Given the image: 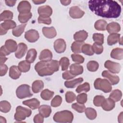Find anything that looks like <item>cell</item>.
<instances>
[{
    "label": "cell",
    "mask_w": 123,
    "mask_h": 123,
    "mask_svg": "<svg viewBox=\"0 0 123 123\" xmlns=\"http://www.w3.org/2000/svg\"><path fill=\"white\" fill-rule=\"evenodd\" d=\"M16 25L15 22L12 20H8L4 21L1 23L0 25V35H3L6 34L9 29L14 28Z\"/></svg>",
    "instance_id": "8"
},
{
    "label": "cell",
    "mask_w": 123,
    "mask_h": 123,
    "mask_svg": "<svg viewBox=\"0 0 123 123\" xmlns=\"http://www.w3.org/2000/svg\"><path fill=\"white\" fill-rule=\"evenodd\" d=\"M0 56H5L6 55H9L10 54V52L6 49L5 46H2L0 48Z\"/></svg>",
    "instance_id": "57"
},
{
    "label": "cell",
    "mask_w": 123,
    "mask_h": 123,
    "mask_svg": "<svg viewBox=\"0 0 123 123\" xmlns=\"http://www.w3.org/2000/svg\"><path fill=\"white\" fill-rule=\"evenodd\" d=\"M62 102V98L59 95L55 96L51 101V106L53 107H57L61 105Z\"/></svg>",
    "instance_id": "46"
},
{
    "label": "cell",
    "mask_w": 123,
    "mask_h": 123,
    "mask_svg": "<svg viewBox=\"0 0 123 123\" xmlns=\"http://www.w3.org/2000/svg\"><path fill=\"white\" fill-rule=\"evenodd\" d=\"M105 99V98L103 96L100 95H97L95 96L94 98L93 103L94 105L97 107L101 106Z\"/></svg>",
    "instance_id": "48"
},
{
    "label": "cell",
    "mask_w": 123,
    "mask_h": 123,
    "mask_svg": "<svg viewBox=\"0 0 123 123\" xmlns=\"http://www.w3.org/2000/svg\"><path fill=\"white\" fill-rule=\"evenodd\" d=\"M43 121V117L40 113L36 114L34 117V122L36 123H42Z\"/></svg>",
    "instance_id": "56"
},
{
    "label": "cell",
    "mask_w": 123,
    "mask_h": 123,
    "mask_svg": "<svg viewBox=\"0 0 123 123\" xmlns=\"http://www.w3.org/2000/svg\"><path fill=\"white\" fill-rule=\"evenodd\" d=\"M35 69L39 76L50 75L59 70V62L57 60L41 61L36 63Z\"/></svg>",
    "instance_id": "2"
},
{
    "label": "cell",
    "mask_w": 123,
    "mask_h": 123,
    "mask_svg": "<svg viewBox=\"0 0 123 123\" xmlns=\"http://www.w3.org/2000/svg\"><path fill=\"white\" fill-rule=\"evenodd\" d=\"M16 0H5V3L6 4L10 7H12L14 6L16 3Z\"/></svg>",
    "instance_id": "58"
},
{
    "label": "cell",
    "mask_w": 123,
    "mask_h": 123,
    "mask_svg": "<svg viewBox=\"0 0 123 123\" xmlns=\"http://www.w3.org/2000/svg\"><path fill=\"white\" fill-rule=\"evenodd\" d=\"M98 63L95 61H90L87 63V68L90 72H95L98 68Z\"/></svg>",
    "instance_id": "44"
},
{
    "label": "cell",
    "mask_w": 123,
    "mask_h": 123,
    "mask_svg": "<svg viewBox=\"0 0 123 123\" xmlns=\"http://www.w3.org/2000/svg\"><path fill=\"white\" fill-rule=\"evenodd\" d=\"M72 108L79 113H82L84 112L86 110V107L84 104H78L77 103H73L72 105Z\"/></svg>",
    "instance_id": "47"
},
{
    "label": "cell",
    "mask_w": 123,
    "mask_h": 123,
    "mask_svg": "<svg viewBox=\"0 0 123 123\" xmlns=\"http://www.w3.org/2000/svg\"><path fill=\"white\" fill-rule=\"evenodd\" d=\"M85 113L87 118L90 120H94L97 117L96 110L91 108H87L85 110Z\"/></svg>",
    "instance_id": "40"
},
{
    "label": "cell",
    "mask_w": 123,
    "mask_h": 123,
    "mask_svg": "<svg viewBox=\"0 0 123 123\" xmlns=\"http://www.w3.org/2000/svg\"><path fill=\"white\" fill-rule=\"evenodd\" d=\"M32 1L35 4H40L44 3L45 2H46V0H32Z\"/></svg>",
    "instance_id": "61"
},
{
    "label": "cell",
    "mask_w": 123,
    "mask_h": 123,
    "mask_svg": "<svg viewBox=\"0 0 123 123\" xmlns=\"http://www.w3.org/2000/svg\"><path fill=\"white\" fill-rule=\"evenodd\" d=\"M44 87V83L41 80H36L32 85V89L34 93L39 92Z\"/></svg>",
    "instance_id": "27"
},
{
    "label": "cell",
    "mask_w": 123,
    "mask_h": 123,
    "mask_svg": "<svg viewBox=\"0 0 123 123\" xmlns=\"http://www.w3.org/2000/svg\"><path fill=\"white\" fill-rule=\"evenodd\" d=\"M37 52L34 49H31L27 51V55L26 56V61L30 63H33L37 57Z\"/></svg>",
    "instance_id": "29"
},
{
    "label": "cell",
    "mask_w": 123,
    "mask_h": 123,
    "mask_svg": "<svg viewBox=\"0 0 123 123\" xmlns=\"http://www.w3.org/2000/svg\"><path fill=\"white\" fill-rule=\"evenodd\" d=\"M66 45L65 41L63 39H58L54 43V49L58 53L64 52L66 49Z\"/></svg>",
    "instance_id": "12"
},
{
    "label": "cell",
    "mask_w": 123,
    "mask_h": 123,
    "mask_svg": "<svg viewBox=\"0 0 123 123\" xmlns=\"http://www.w3.org/2000/svg\"><path fill=\"white\" fill-rule=\"evenodd\" d=\"M104 66L112 74L119 73L121 68V65L119 63L115 62L110 60H107L105 62Z\"/></svg>",
    "instance_id": "7"
},
{
    "label": "cell",
    "mask_w": 123,
    "mask_h": 123,
    "mask_svg": "<svg viewBox=\"0 0 123 123\" xmlns=\"http://www.w3.org/2000/svg\"><path fill=\"white\" fill-rule=\"evenodd\" d=\"M118 122L120 123L123 122V112H122L118 116Z\"/></svg>",
    "instance_id": "62"
},
{
    "label": "cell",
    "mask_w": 123,
    "mask_h": 123,
    "mask_svg": "<svg viewBox=\"0 0 123 123\" xmlns=\"http://www.w3.org/2000/svg\"><path fill=\"white\" fill-rule=\"evenodd\" d=\"M5 47L6 49L11 53L16 51L17 49L16 41L12 39H8L5 41Z\"/></svg>",
    "instance_id": "23"
},
{
    "label": "cell",
    "mask_w": 123,
    "mask_h": 123,
    "mask_svg": "<svg viewBox=\"0 0 123 123\" xmlns=\"http://www.w3.org/2000/svg\"><path fill=\"white\" fill-rule=\"evenodd\" d=\"M30 63L27 61H22L18 63V68L20 71L23 73L28 72L30 68Z\"/></svg>",
    "instance_id": "35"
},
{
    "label": "cell",
    "mask_w": 123,
    "mask_h": 123,
    "mask_svg": "<svg viewBox=\"0 0 123 123\" xmlns=\"http://www.w3.org/2000/svg\"><path fill=\"white\" fill-rule=\"evenodd\" d=\"M38 111L39 113L45 118L48 117L51 112V109L49 106L42 105L38 107Z\"/></svg>",
    "instance_id": "22"
},
{
    "label": "cell",
    "mask_w": 123,
    "mask_h": 123,
    "mask_svg": "<svg viewBox=\"0 0 123 123\" xmlns=\"http://www.w3.org/2000/svg\"><path fill=\"white\" fill-rule=\"evenodd\" d=\"M101 106L103 110L104 111H110L112 110L114 108L115 102L109 98L105 99Z\"/></svg>",
    "instance_id": "20"
},
{
    "label": "cell",
    "mask_w": 123,
    "mask_h": 123,
    "mask_svg": "<svg viewBox=\"0 0 123 123\" xmlns=\"http://www.w3.org/2000/svg\"><path fill=\"white\" fill-rule=\"evenodd\" d=\"M94 86L96 89L102 90L104 93H109L111 91V84L106 79L97 78L94 82Z\"/></svg>",
    "instance_id": "4"
},
{
    "label": "cell",
    "mask_w": 123,
    "mask_h": 123,
    "mask_svg": "<svg viewBox=\"0 0 123 123\" xmlns=\"http://www.w3.org/2000/svg\"><path fill=\"white\" fill-rule=\"evenodd\" d=\"M11 106L10 103L6 100L1 101L0 102V110L1 112L7 113L11 110Z\"/></svg>",
    "instance_id": "39"
},
{
    "label": "cell",
    "mask_w": 123,
    "mask_h": 123,
    "mask_svg": "<svg viewBox=\"0 0 123 123\" xmlns=\"http://www.w3.org/2000/svg\"><path fill=\"white\" fill-rule=\"evenodd\" d=\"M42 32L45 37L48 38H52L56 36L57 32L54 27H44L42 28Z\"/></svg>",
    "instance_id": "16"
},
{
    "label": "cell",
    "mask_w": 123,
    "mask_h": 123,
    "mask_svg": "<svg viewBox=\"0 0 123 123\" xmlns=\"http://www.w3.org/2000/svg\"><path fill=\"white\" fill-rule=\"evenodd\" d=\"M8 71V67L7 66L4 64H0V75L1 76H3L6 74L7 72Z\"/></svg>",
    "instance_id": "54"
},
{
    "label": "cell",
    "mask_w": 123,
    "mask_h": 123,
    "mask_svg": "<svg viewBox=\"0 0 123 123\" xmlns=\"http://www.w3.org/2000/svg\"><path fill=\"white\" fill-rule=\"evenodd\" d=\"M82 52L87 55L91 56L94 54L92 46L88 44H84L82 47Z\"/></svg>",
    "instance_id": "41"
},
{
    "label": "cell",
    "mask_w": 123,
    "mask_h": 123,
    "mask_svg": "<svg viewBox=\"0 0 123 123\" xmlns=\"http://www.w3.org/2000/svg\"><path fill=\"white\" fill-rule=\"evenodd\" d=\"M89 90H90V85H89V83L86 82L82 85H79L77 87L75 91L77 93H79L82 92H87L89 91Z\"/></svg>",
    "instance_id": "45"
},
{
    "label": "cell",
    "mask_w": 123,
    "mask_h": 123,
    "mask_svg": "<svg viewBox=\"0 0 123 123\" xmlns=\"http://www.w3.org/2000/svg\"><path fill=\"white\" fill-rule=\"evenodd\" d=\"M70 73L75 76L81 74L83 72V67L78 63L72 64L70 67Z\"/></svg>",
    "instance_id": "19"
},
{
    "label": "cell",
    "mask_w": 123,
    "mask_h": 123,
    "mask_svg": "<svg viewBox=\"0 0 123 123\" xmlns=\"http://www.w3.org/2000/svg\"><path fill=\"white\" fill-rule=\"evenodd\" d=\"M52 58V52L48 49L43 50L39 56V59L41 61H48L51 60Z\"/></svg>",
    "instance_id": "24"
},
{
    "label": "cell",
    "mask_w": 123,
    "mask_h": 123,
    "mask_svg": "<svg viewBox=\"0 0 123 123\" xmlns=\"http://www.w3.org/2000/svg\"><path fill=\"white\" fill-rule=\"evenodd\" d=\"M107 25V22L104 20H98L97 21L94 25L95 28L99 31H104L106 29Z\"/></svg>",
    "instance_id": "33"
},
{
    "label": "cell",
    "mask_w": 123,
    "mask_h": 123,
    "mask_svg": "<svg viewBox=\"0 0 123 123\" xmlns=\"http://www.w3.org/2000/svg\"><path fill=\"white\" fill-rule=\"evenodd\" d=\"M13 17V13L10 11L5 10L0 15V21H8L11 20Z\"/></svg>",
    "instance_id": "37"
},
{
    "label": "cell",
    "mask_w": 123,
    "mask_h": 123,
    "mask_svg": "<svg viewBox=\"0 0 123 123\" xmlns=\"http://www.w3.org/2000/svg\"><path fill=\"white\" fill-rule=\"evenodd\" d=\"M37 19L38 22L39 24L50 25L51 23V20L50 17H42L41 16H39Z\"/></svg>",
    "instance_id": "53"
},
{
    "label": "cell",
    "mask_w": 123,
    "mask_h": 123,
    "mask_svg": "<svg viewBox=\"0 0 123 123\" xmlns=\"http://www.w3.org/2000/svg\"><path fill=\"white\" fill-rule=\"evenodd\" d=\"M61 3L64 6H67L70 4V3L71 2V0H62L60 1Z\"/></svg>",
    "instance_id": "59"
},
{
    "label": "cell",
    "mask_w": 123,
    "mask_h": 123,
    "mask_svg": "<svg viewBox=\"0 0 123 123\" xmlns=\"http://www.w3.org/2000/svg\"><path fill=\"white\" fill-rule=\"evenodd\" d=\"M4 119L3 117H2V116H0V123H6V120H3Z\"/></svg>",
    "instance_id": "63"
},
{
    "label": "cell",
    "mask_w": 123,
    "mask_h": 123,
    "mask_svg": "<svg viewBox=\"0 0 123 123\" xmlns=\"http://www.w3.org/2000/svg\"><path fill=\"white\" fill-rule=\"evenodd\" d=\"M62 78L64 79L65 80H69V79H71L73 78H74L75 77L74 75H73L70 71H66L65 72H64L62 74Z\"/></svg>",
    "instance_id": "55"
},
{
    "label": "cell",
    "mask_w": 123,
    "mask_h": 123,
    "mask_svg": "<svg viewBox=\"0 0 123 123\" xmlns=\"http://www.w3.org/2000/svg\"><path fill=\"white\" fill-rule=\"evenodd\" d=\"M59 63L61 66L62 71H65L68 69L70 64L69 60L68 58L65 57L62 58L59 61Z\"/></svg>",
    "instance_id": "43"
},
{
    "label": "cell",
    "mask_w": 123,
    "mask_h": 123,
    "mask_svg": "<svg viewBox=\"0 0 123 123\" xmlns=\"http://www.w3.org/2000/svg\"><path fill=\"white\" fill-rule=\"evenodd\" d=\"M90 10L98 16L108 18H116L120 15L121 6L112 0H91L88 1Z\"/></svg>",
    "instance_id": "1"
},
{
    "label": "cell",
    "mask_w": 123,
    "mask_h": 123,
    "mask_svg": "<svg viewBox=\"0 0 123 123\" xmlns=\"http://www.w3.org/2000/svg\"><path fill=\"white\" fill-rule=\"evenodd\" d=\"M85 12L81 10L78 6H72L69 10V14L74 19H78L82 17Z\"/></svg>",
    "instance_id": "10"
},
{
    "label": "cell",
    "mask_w": 123,
    "mask_h": 123,
    "mask_svg": "<svg viewBox=\"0 0 123 123\" xmlns=\"http://www.w3.org/2000/svg\"><path fill=\"white\" fill-rule=\"evenodd\" d=\"M88 34L84 30L76 32L74 35V38L76 41L84 42L87 37Z\"/></svg>",
    "instance_id": "25"
},
{
    "label": "cell",
    "mask_w": 123,
    "mask_h": 123,
    "mask_svg": "<svg viewBox=\"0 0 123 123\" xmlns=\"http://www.w3.org/2000/svg\"><path fill=\"white\" fill-rule=\"evenodd\" d=\"M21 72L19 69L18 67L13 65L11 66L9 70V76L13 79H17L21 75Z\"/></svg>",
    "instance_id": "21"
},
{
    "label": "cell",
    "mask_w": 123,
    "mask_h": 123,
    "mask_svg": "<svg viewBox=\"0 0 123 123\" xmlns=\"http://www.w3.org/2000/svg\"><path fill=\"white\" fill-rule=\"evenodd\" d=\"M39 36L38 32L34 29L27 31L25 34V38L29 42H35L39 38Z\"/></svg>",
    "instance_id": "9"
},
{
    "label": "cell",
    "mask_w": 123,
    "mask_h": 123,
    "mask_svg": "<svg viewBox=\"0 0 123 123\" xmlns=\"http://www.w3.org/2000/svg\"><path fill=\"white\" fill-rule=\"evenodd\" d=\"M37 11L39 16L42 17H49L52 13V10L49 5H43L38 7Z\"/></svg>",
    "instance_id": "11"
},
{
    "label": "cell",
    "mask_w": 123,
    "mask_h": 123,
    "mask_svg": "<svg viewBox=\"0 0 123 123\" xmlns=\"http://www.w3.org/2000/svg\"><path fill=\"white\" fill-rule=\"evenodd\" d=\"M92 50L94 52H95L97 54H101L103 50V47L102 45L97 44L94 43L92 46Z\"/></svg>",
    "instance_id": "52"
},
{
    "label": "cell",
    "mask_w": 123,
    "mask_h": 123,
    "mask_svg": "<svg viewBox=\"0 0 123 123\" xmlns=\"http://www.w3.org/2000/svg\"><path fill=\"white\" fill-rule=\"evenodd\" d=\"M111 57L114 59L122 60L123 58V49L117 48L112 49L111 53Z\"/></svg>",
    "instance_id": "26"
},
{
    "label": "cell",
    "mask_w": 123,
    "mask_h": 123,
    "mask_svg": "<svg viewBox=\"0 0 123 123\" xmlns=\"http://www.w3.org/2000/svg\"><path fill=\"white\" fill-rule=\"evenodd\" d=\"M54 94V92L50 91L48 89H46L41 92L40 96L43 99L45 100H49L52 98Z\"/></svg>",
    "instance_id": "36"
},
{
    "label": "cell",
    "mask_w": 123,
    "mask_h": 123,
    "mask_svg": "<svg viewBox=\"0 0 123 123\" xmlns=\"http://www.w3.org/2000/svg\"><path fill=\"white\" fill-rule=\"evenodd\" d=\"M120 34L117 33L111 34L107 38V43L109 45H112L116 44L120 39Z\"/></svg>",
    "instance_id": "30"
},
{
    "label": "cell",
    "mask_w": 123,
    "mask_h": 123,
    "mask_svg": "<svg viewBox=\"0 0 123 123\" xmlns=\"http://www.w3.org/2000/svg\"><path fill=\"white\" fill-rule=\"evenodd\" d=\"M31 9V6L28 1L23 0L19 2L17 10L20 13H25L29 12Z\"/></svg>",
    "instance_id": "13"
},
{
    "label": "cell",
    "mask_w": 123,
    "mask_h": 123,
    "mask_svg": "<svg viewBox=\"0 0 123 123\" xmlns=\"http://www.w3.org/2000/svg\"><path fill=\"white\" fill-rule=\"evenodd\" d=\"M65 99L67 102L72 103L76 98L75 94L72 91H67L65 94Z\"/></svg>",
    "instance_id": "49"
},
{
    "label": "cell",
    "mask_w": 123,
    "mask_h": 123,
    "mask_svg": "<svg viewBox=\"0 0 123 123\" xmlns=\"http://www.w3.org/2000/svg\"><path fill=\"white\" fill-rule=\"evenodd\" d=\"M102 76L108 78L111 82V84L112 85L117 84L120 81L119 77L116 75L111 74L108 71H104L102 73Z\"/></svg>",
    "instance_id": "15"
},
{
    "label": "cell",
    "mask_w": 123,
    "mask_h": 123,
    "mask_svg": "<svg viewBox=\"0 0 123 123\" xmlns=\"http://www.w3.org/2000/svg\"><path fill=\"white\" fill-rule=\"evenodd\" d=\"M71 58L72 60L77 63H82L84 62L85 60L84 58L79 54H73L71 55Z\"/></svg>",
    "instance_id": "50"
},
{
    "label": "cell",
    "mask_w": 123,
    "mask_h": 123,
    "mask_svg": "<svg viewBox=\"0 0 123 123\" xmlns=\"http://www.w3.org/2000/svg\"><path fill=\"white\" fill-rule=\"evenodd\" d=\"M27 49V46L24 43H20L17 46V50L15 53V56L18 58H22L25 54Z\"/></svg>",
    "instance_id": "14"
},
{
    "label": "cell",
    "mask_w": 123,
    "mask_h": 123,
    "mask_svg": "<svg viewBox=\"0 0 123 123\" xmlns=\"http://www.w3.org/2000/svg\"><path fill=\"white\" fill-rule=\"evenodd\" d=\"M32 114L30 109L18 106L16 109V112L14 114V119L17 121H22L24 120L26 117H29Z\"/></svg>",
    "instance_id": "5"
},
{
    "label": "cell",
    "mask_w": 123,
    "mask_h": 123,
    "mask_svg": "<svg viewBox=\"0 0 123 123\" xmlns=\"http://www.w3.org/2000/svg\"><path fill=\"white\" fill-rule=\"evenodd\" d=\"M84 44L82 41H76L74 42L71 45V49L74 53H80L82 52V47Z\"/></svg>",
    "instance_id": "31"
},
{
    "label": "cell",
    "mask_w": 123,
    "mask_h": 123,
    "mask_svg": "<svg viewBox=\"0 0 123 123\" xmlns=\"http://www.w3.org/2000/svg\"><path fill=\"white\" fill-rule=\"evenodd\" d=\"M93 39L95 43L102 45L104 42V35L100 33H94L93 35Z\"/></svg>",
    "instance_id": "42"
},
{
    "label": "cell",
    "mask_w": 123,
    "mask_h": 123,
    "mask_svg": "<svg viewBox=\"0 0 123 123\" xmlns=\"http://www.w3.org/2000/svg\"><path fill=\"white\" fill-rule=\"evenodd\" d=\"M23 104L29 107L30 109L32 110H36L39 107L40 105V102L37 98H33L23 101Z\"/></svg>",
    "instance_id": "17"
},
{
    "label": "cell",
    "mask_w": 123,
    "mask_h": 123,
    "mask_svg": "<svg viewBox=\"0 0 123 123\" xmlns=\"http://www.w3.org/2000/svg\"><path fill=\"white\" fill-rule=\"evenodd\" d=\"M7 60V58L5 56H0V64L4 63Z\"/></svg>",
    "instance_id": "60"
},
{
    "label": "cell",
    "mask_w": 123,
    "mask_h": 123,
    "mask_svg": "<svg viewBox=\"0 0 123 123\" xmlns=\"http://www.w3.org/2000/svg\"><path fill=\"white\" fill-rule=\"evenodd\" d=\"M53 118V120L56 122L71 123L73 120L74 115L71 111L64 110L56 112Z\"/></svg>",
    "instance_id": "3"
},
{
    "label": "cell",
    "mask_w": 123,
    "mask_h": 123,
    "mask_svg": "<svg viewBox=\"0 0 123 123\" xmlns=\"http://www.w3.org/2000/svg\"><path fill=\"white\" fill-rule=\"evenodd\" d=\"M83 81V78L80 77L74 79L72 81H65L64 82V86L67 88H74L78 85L81 84Z\"/></svg>",
    "instance_id": "28"
},
{
    "label": "cell",
    "mask_w": 123,
    "mask_h": 123,
    "mask_svg": "<svg viewBox=\"0 0 123 123\" xmlns=\"http://www.w3.org/2000/svg\"><path fill=\"white\" fill-rule=\"evenodd\" d=\"M106 29L110 34L116 33L121 30L120 25L116 22H111L107 25Z\"/></svg>",
    "instance_id": "18"
},
{
    "label": "cell",
    "mask_w": 123,
    "mask_h": 123,
    "mask_svg": "<svg viewBox=\"0 0 123 123\" xmlns=\"http://www.w3.org/2000/svg\"><path fill=\"white\" fill-rule=\"evenodd\" d=\"M122 93L119 89H115L110 94L109 98L113 100L114 102L119 101L122 98Z\"/></svg>",
    "instance_id": "32"
},
{
    "label": "cell",
    "mask_w": 123,
    "mask_h": 123,
    "mask_svg": "<svg viewBox=\"0 0 123 123\" xmlns=\"http://www.w3.org/2000/svg\"><path fill=\"white\" fill-rule=\"evenodd\" d=\"M16 94L17 98L20 99L33 96V94L30 91V86L26 84H23L19 86L16 90Z\"/></svg>",
    "instance_id": "6"
},
{
    "label": "cell",
    "mask_w": 123,
    "mask_h": 123,
    "mask_svg": "<svg viewBox=\"0 0 123 123\" xmlns=\"http://www.w3.org/2000/svg\"><path fill=\"white\" fill-rule=\"evenodd\" d=\"M32 13L29 12L25 13H19L18 18L20 22L24 24V23H26L32 17Z\"/></svg>",
    "instance_id": "38"
},
{
    "label": "cell",
    "mask_w": 123,
    "mask_h": 123,
    "mask_svg": "<svg viewBox=\"0 0 123 123\" xmlns=\"http://www.w3.org/2000/svg\"><path fill=\"white\" fill-rule=\"evenodd\" d=\"M26 25V24H24L19 25L15 27L12 30V35L16 37L20 36L22 35V34L24 32Z\"/></svg>",
    "instance_id": "34"
},
{
    "label": "cell",
    "mask_w": 123,
    "mask_h": 123,
    "mask_svg": "<svg viewBox=\"0 0 123 123\" xmlns=\"http://www.w3.org/2000/svg\"><path fill=\"white\" fill-rule=\"evenodd\" d=\"M87 94L83 93L78 95L76 98V101L79 104H84L87 101Z\"/></svg>",
    "instance_id": "51"
}]
</instances>
